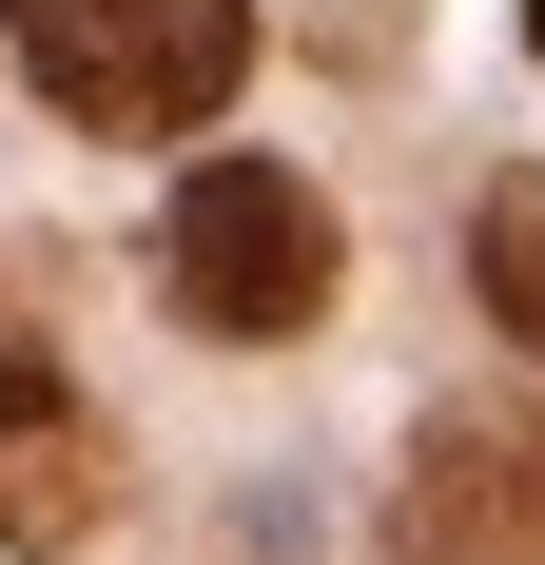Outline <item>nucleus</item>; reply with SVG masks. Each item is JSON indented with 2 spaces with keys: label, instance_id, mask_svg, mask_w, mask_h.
<instances>
[{
  "label": "nucleus",
  "instance_id": "f257e3e1",
  "mask_svg": "<svg viewBox=\"0 0 545 565\" xmlns=\"http://www.w3.org/2000/svg\"><path fill=\"white\" fill-rule=\"evenodd\" d=\"M157 292L195 312V332L272 351V332H312L331 292H351V234H331V195L292 157H195L157 195Z\"/></svg>",
  "mask_w": 545,
  "mask_h": 565
},
{
  "label": "nucleus",
  "instance_id": "f03ea898",
  "mask_svg": "<svg viewBox=\"0 0 545 565\" xmlns=\"http://www.w3.org/2000/svg\"><path fill=\"white\" fill-rule=\"evenodd\" d=\"M0 40L78 137H195L254 78V0H0Z\"/></svg>",
  "mask_w": 545,
  "mask_h": 565
},
{
  "label": "nucleus",
  "instance_id": "7ed1b4c3",
  "mask_svg": "<svg viewBox=\"0 0 545 565\" xmlns=\"http://www.w3.org/2000/svg\"><path fill=\"white\" fill-rule=\"evenodd\" d=\"M389 565H545V409H429L389 468Z\"/></svg>",
  "mask_w": 545,
  "mask_h": 565
},
{
  "label": "nucleus",
  "instance_id": "20e7f679",
  "mask_svg": "<svg viewBox=\"0 0 545 565\" xmlns=\"http://www.w3.org/2000/svg\"><path fill=\"white\" fill-rule=\"evenodd\" d=\"M468 274L506 292V332H545V175H488V215H468Z\"/></svg>",
  "mask_w": 545,
  "mask_h": 565
},
{
  "label": "nucleus",
  "instance_id": "39448f33",
  "mask_svg": "<svg viewBox=\"0 0 545 565\" xmlns=\"http://www.w3.org/2000/svg\"><path fill=\"white\" fill-rule=\"evenodd\" d=\"M20 429H58V371H40L20 332H0V449H20Z\"/></svg>",
  "mask_w": 545,
  "mask_h": 565
},
{
  "label": "nucleus",
  "instance_id": "423d86ee",
  "mask_svg": "<svg viewBox=\"0 0 545 565\" xmlns=\"http://www.w3.org/2000/svg\"><path fill=\"white\" fill-rule=\"evenodd\" d=\"M526 58H545V0H526Z\"/></svg>",
  "mask_w": 545,
  "mask_h": 565
}]
</instances>
